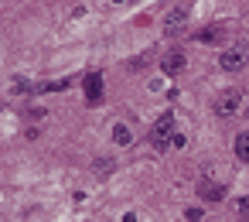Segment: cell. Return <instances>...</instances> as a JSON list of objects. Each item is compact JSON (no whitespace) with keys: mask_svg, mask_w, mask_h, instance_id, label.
Wrapping results in <instances>:
<instances>
[{"mask_svg":"<svg viewBox=\"0 0 249 222\" xmlns=\"http://www.w3.org/2000/svg\"><path fill=\"white\" fill-rule=\"evenodd\" d=\"M174 133H178V130H174V113H164L160 120H154V123H150V130H147V140H150L157 150H167Z\"/></svg>","mask_w":249,"mask_h":222,"instance_id":"1","label":"cell"},{"mask_svg":"<svg viewBox=\"0 0 249 222\" xmlns=\"http://www.w3.org/2000/svg\"><path fill=\"white\" fill-rule=\"evenodd\" d=\"M242 99H246V96H242V89H239V86H229L225 92H218V96H215L212 110H215L218 116H235V113L242 110Z\"/></svg>","mask_w":249,"mask_h":222,"instance_id":"2","label":"cell"},{"mask_svg":"<svg viewBox=\"0 0 249 222\" xmlns=\"http://www.w3.org/2000/svg\"><path fill=\"white\" fill-rule=\"evenodd\" d=\"M246 62H249L246 48H225V52L218 55V65H222V72H242V69H246Z\"/></svg>","mask_w":249,"mask_h":222,"instance_id":"3","label":"cell"},{"mask_svg":"<svg viewBox=\"0 0 249 222\" xmlns=\"http://www.w3.org/2000/svg\"><path fill=\"white\" fill-rule=\"evenodd\" d=\"M188 28V7H178V11H167L164 14V35H181Z\"/></svg>","mask_w":249,"mask_h":222,"instance_id":"4","label":"cell"},{"mask_svg":"<svg viewBox=\"0 0 249 222\" xmlns=\"http://www.w3.org/2000/svg\"><path fill=\"white\" fill-rule=\"evenodd\" d=\"M191 38H195L198 45H218V41H225V38H229V28H222V24H208V28L195 31Z\"/></svg>","mask_w":249,"mask_h":222,"instance_id":"5","label":"cell"},{"mask_svg":"<svg viewBox=\"0 0 249 222\" xmlns=\"http://www.w3.org/2000/svg\"><path fill=\"white\" fill-rule=\"evenodd\" d=\"M225 185H218V181H212V178H198V195L201 198H208V202H222L225 198Z\"/></svg>","mask_w":249,"mask_h":222,"instance_id":"6","label":"cell"},{"mask_svg":"<svg viewBox=\"0 0 249 222\" xmlns=\"http://www.w3.org/2000/svg\"><path fill=\"white\" fill-rule=\"evenodd\" d=\"M82 86H86V103H89V106L103 99V75H99V72H89V75L82 79Z\"/></svg>","mask_w":249,"mask_h":222,"instance_id":"7","label":"cell"},{"mask_svg":"<svg viewBox=\"0 0 249 222\" xmlns=\"http://www.w3.org/2000/svg\"><path fill=\"white\" fill-rule=\"evenodd\" d=\"M160 69H164L167 75H178V72L184 69V52H167V55L160 58Z\"/></svg>","mask_w":249,"mask_h":222,"instance_id":"8","label":"cell"},{"mask_svg":"<svg viewBox=\"0 0 249 222\" xmlns=\"http://www.w3.org/2000/svg\"><path fill=\"white\" fill-rule=\"evenodd\" d=\"M113 140H116L120 147H130V144H133V133H130V127H126V123H116V127H113Z\"/></svg>","mask_w":249,"mask_h":222,"instance_id":"9","label":"cell"},{"mask_svg":"<svg viewBox=\"0 0 249 222\" xmlns=\"http://www.w3.org/2000/svg\"><path fill=\"white\" fill-rule=\"evenodd\" d=\"M235 157L249 164V133H239L235 137Z\"/></svg>","mask_w":249,"mask_h":222,"instance_id":"10","label":"cell"},{"mask_svg":"<svg viewBox=\"0 0 249 222\" xmlns=\"http://www.w3.org/2000/svg\"><path fill=\"white\" fill-rule=\"evenodd\" d=\"M72 86V79H55V82H45V86H38L41 92H62V89H69Z\"/></svg>","mask_w":249,"mask_h":222,"instance_id":"11","label":"cell"},{"mask_svg":"<svg viewBox=\"0 0 249 222\" xmlns=\"http://www.w3.org/2000/svg\"><path fill=\"white\" fill-rule=\"evenodd\" d=\"M239 208H242V212L249 215V198H242V202H239Z\"/></svg>","mask_w":249,"mask_h":222,"instance_id":"12","label":"cell"}]
</instances>
